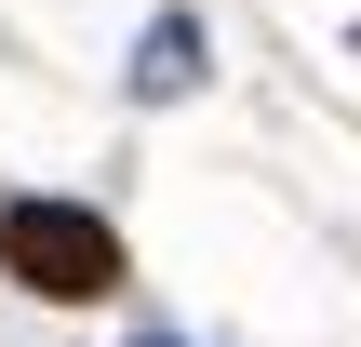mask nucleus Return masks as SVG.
Masks as SVG:
<instances>
[{
    "label": "nucleus",
    "instance_id": "f257e3e1",
    "mask_svg": "<svg viewBox=\"0 0 361 347\" xmlns=\"http://www.w3.org/2000/svg\"><path fill=\"white\" fill-rule=\"evenodd\" d=\"M0 267L27 294H54V308H94V294H121V227L94 201H13L0 214Z\"/></svg>",
    "mask_w": 361,
    "mask_h": 347
},
{
    "label": "nucleus",
    "instance_id": "7ed1b4c3",
    "mask_svg": "<svg viewBox=\"0 0 361 347\" xmlns=\"http://www.w3.org/2000/svg\"><path fill=\"white\" fill-rule=\"evenodd\" d=\"M134 347H188V334H134Z\"/></svg>",
    "mask_w": 361,
    "mask_h": 347
},
{
    "label": "nucleus",
    "instance_id": "f03ea898",
    "mask_svg": "<svg viewBox=\"0 0 361 347\" xmlns=\"http://www.w3.org/2000/svg\"><path fill=\"white\" fill-rule=\"evenodd\" d=\"M134 94H201V27H188V13H161V27L134 40Z\"/></svg>",
    "mask_w": 361,
    "mask_h": 347
}]
</instances>
